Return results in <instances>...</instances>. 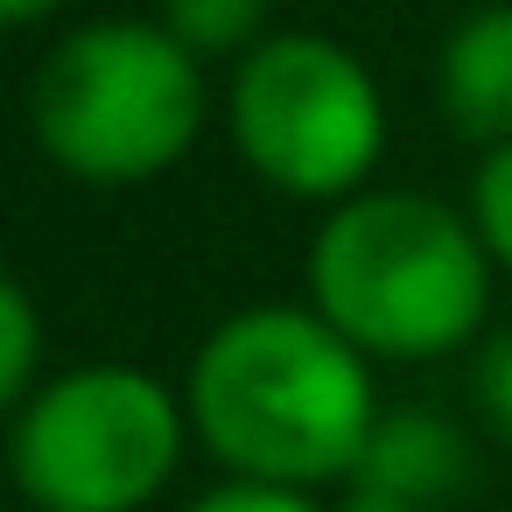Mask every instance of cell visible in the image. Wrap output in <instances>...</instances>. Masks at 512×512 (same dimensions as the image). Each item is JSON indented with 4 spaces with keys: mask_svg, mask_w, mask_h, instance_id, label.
<instances>
[{
    "mask_svg": "<svg viewBox=\"0 0 512 512\" xmlns=\"http://www.w3.org/2000/svg\"><path fill=\"white\" fill-rule=\"evenodd\" d=\"M57 8H64V0H0V36H8V29H36Z\"/></svg>",
    "mask_w": 512,
    "mask_h": 512,
    "instance_id": "cell-14",
    "label": "cell"
},
{
    "mask_svg": "<svg viewBox=\"0 0 512 512\" xmlns=\"http://www.w3.org/2000/svg\"><path fill=\"white\" fill-rule=\"evenodd\" d=\"M470 407H477V421L512 449V330H491V337L470 351Z\"/></svg>",
    "mask_w": 512,
    "mask_h": 512,
    "instance_id": "cell-11",
    "label": "cell"
},
{
    "mask_svg": "<svg viewBox=\"0 0 512 512\" xmlns=\"http://www.w3.org/2000/svg\"><path fill=\"white\" fill-rule=\"evenodd\" d=\"M330 512H414V505H407V498H393V491H379V484L344 477V484H337V498H330Z\"/></svg>",
    "mask_w": 512,
    "mask_h": 512,
    "instance_id": "cell-13",
    "label": "cell"
},
{
    "mask_svg": "<svg viewBox=\"0 0 512 512\" xmlns=\"http://www.w3.org/2000/svg\"><path fill=\"white\" fill-rule=\"evenodd\" d=\"M470 225H477L491 267L512 274V141L505 148H484V162L470 176Z\"/></svg>",
    "mask_w": 512,
    "mask_h": 512,
    "instance_id": "cell-10",
    "label": "cell"
},
{
    "mask_svg": "<svg viewBox=\"0 0 512 512\" xmlns=\"http://www.w3.org/2000/svg\"><path fill=\"white\" fill-rule=\"evenodd\" d=\"M225 127L239 162L295 204H344L372 190V169L386 155V99L372 71L344 43L309 29L267 36L239 57Z\"/></svg>",
    "mask_w": 512,
    "mask_h": 512,
    "instance_id": "cell-5",
    "label": "cell"
},
{
    "mask_svg": "<svg viewBox=\"0 0 512 512\" xmlns=\"http://www.w3.org/2000/svg\"><path fill=\"white\" fill-rule=\"evenodd\" d=\"M183 407L197 449L225 477L288 491L344 484L372 442V421L386 414L372 358L309 302L225 316L183 372Z\"/></svg>",
    "mask_w": 512,
    "mask_h": 512,
    "instance_id": "cell-1",
    "label": "cell"
},
{
    "mask_svg": "<svg viewBox=\"0 0 512 512\" xmlns=\"http://www.w3.org/2000/svg\"><path fill=\"white\" fill-rule=\"evenodd\" d=\"M183 386L99 358L43 379L8 421V477L36 512H148L190 456Z\"/></svg>",
    "mask_w": 512,
    "mask_h": 512,
    "instance_id": "cell-4",
    "label": "cell"
},
{
    "mask_svg": "<svg viewBox=\"0 0 512 512\" xmlns=\"http://www.w3.org/2000/svg\"><path fill=\"white\" fill-rule=\"evenodd\" d=\"M435 99L442 120L477 141V148H505L512 141V0L470 8L435 57Z\"/></svg>",
    "mask_w": 512,
    "mask_h": 512,
    "instance_id": "cell-6",
    "label": "cell"
},
{
    "mask_svg": "<svg viewBox=\"0 0 512 512\" xmlns=\"http://www.w3.org/2000/svg\"><path fill=\"white\" fill-rule=\"evenodd\" d=\"M183 512H330L323 491H288V484H253V477H218L197 491Z\"/></svg>",
    "mask_w": 512,
    "mask_h": 512,
    "instance_id": "cell-12",
    "label": "cell"
},
{
    "mask_svg": "<svg viewBox=\"0 0 512 512\" xmlns=\"http://www.w3.org/2000/svg\"><path fill=\"white\" fill-rule=\"evenodd\" d=\"M491 253L470 211L428 190H358L309 239V309L372 365H435L484 344Z\"/></svg>",
    "mask_w": 512,
    "mask_h": 512,
    "instance_id": "cell-2",
    "label": "cell"
},
{
    "mask_svg": "<svg viewBox=\"0 0 512 512\" xmlns=\"http://www.w3.org/2000/svg\"><path fill=\"white\" fill-rule=\"evenodd\" d=\"M36 386H43V309L15 274H0V428L29 407Z\"/></svg>",
    "mask_w": 512,
    "mask_h": 512,
    "instance_id": "cell-9",
    "label": "cell"
},
{
    "mask_svg": "<svg viewBox=\"0 0 512 512\" xmlns=\"http://www.w3.org/2000/svg\"><path fill=\"white\" fill-rule=\"evenodd\" d=\"M267 15H274V0H162V29L197 64L246 57L253 43H267Z\"/></svg>",
    "mask_w": 512,
    "mask_h": 512,
    "instance_id": "cell-8",
    "label": "cell"
},
{
    "mask_svg": "<svg viewBox=\"0 0 512 512\" xmlns=\"http://www.w3.org/2000/svg\"><path fill=\"white\" fill-rule=\"evenodd\" d=\"M470 463H477L470 435L449 414H435V407H386L372 421V442H365L351 477L407 498L414 512H428V505H449L470 484Z\"/></svg>",
    "mask_w": 512,
    "mask_h": 512,
    "instance_id": "cell-7",
    "label": "cell"
},
{
    "mask_svg": "<svg viewBox=\"0 0 512 512\" xmlns=\"http://www.w3.org/2000/svg\"><path fill=\"white\" fill-rule=\"evenodd\" d=\"M211 120L204 64L162 29V22H85L71 29L36 85H29V127L36 148L99 190H134L169 176Z\"/></svg>",
    "mask_w": 512,
    "mask_h": 512,
    "instance_id": "cell-3",
    "label": "cell"
}]
</instances>
